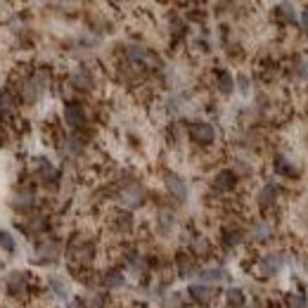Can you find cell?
Here are the masks:
<instances>
[{
  "instance_id": "obj_1",
  "label": "cell",
  "mask_w": 308,
  "mask_h": 308,
  "mask_svg": "<svg viewBox=\"0 0 308 308\" xmlns=\"http://www.w3.org/2000/svg\"><path fill=\"white\" fill-rule=\"evenodd\" d=\"M285 266V259L280 254H268V256H263L261 261H259V273L266 277H273L280 273V268Z\"/></svg>"
},
{
  "instance_id": "obj_2",
  "label": "cell",
  "mask_w": 308,
  "mask_h": 308,
  "mask_svg": "<svg viewBox=\"0 0 308 308\" xmlns=\"http://www.w3.org/2000/svg\"><path fill=\"white\" fill-rule=\"evenodd\" d=\"M64 121H67V126H71V128H81V126L85 123L83 107H78V105H69V107L64 109Z\"/></svg>"
},
{
  "instance_id": "obj_3",
  "label": "cell",
  "mask_w": 308,
  "mask_h": 308,
  "mask_svg": "<svg viewBox=\"0 0 308 308\" xmlns=\"http://www.w3.org/2000/svg\"><path fill=\"white\" fill-rule=\"evenodd\" d=\"M192 138L201 145H211L214 142V128L209 123H194L192 126Z\"/></svg>"
},
{
  "instance_id": "obj_4",
  "label": "cell",
  "mask_w": 308,
  "mask_h": 308,
  "mask_svg": "<svg viewBox=\"0 0 308 308\" xmlns=\"http://www.w3.org/2000/svg\"><path fill=\"white\" fill-rule=\"evenodd\" d=\"M166 185H169V190L176 194L178 199H185V197H187V185L183 183V178L169 173V176H166Z\"/></svg>"
},
{
  "instance_id": "obj_5",
  "label": "cell",
  "mask_w": 308,
  "mask_h": 308,
  "mask_svg": "<svg viewBox=\"0 0 308 308\" xmlns=\"http://www.w3.org/2000/svg\"><path fill=\"white\" fill-rule=\"evenodd\" d=\"M121 199L128 209L140 207V204H142V190H140V187H128V190H123Z\"/></svg>"
},
{
  "instance_id": "obj_6",
  "label": "cell",
  "mask_w": 308,
  "mask_h": 308,
  "mask_svg": "<svg viewBox=\"0 0 308 308\" xmlns=\"http://www.w3.org/2000/svg\"><path fill=\"white\" fill-rule=\"evenodd\" d=\"M40 78H33V81H29V83L24 85V97L29 102H33V100H38V95H40Z\"/></svg>"
},
{
  "instance_id": "obj_7",
  "label": "cell",
  "mask_w": 308,
  "mask_h": 308,
  "mask_svg": "<svg viewBox=\"0 0 308 308\" xmlns=\"http://www.w3.org/2000/svg\"><path fill=\"white\" fill-rule=\"evenodd\" d=\"M190 294H192L194 299L197 301H201V303H207L209 299H211V287H207V285H190Z\"/></svg>"
},
{
  "instance_id": "obj_8",
  "label": "cell",
  "mask_w": 308,
  "mask_h": 308,
  "mask_svg": "<svg viewBox=\"0 0 308 308\" xmlns=\"http://www.w3.org/2000/svg\"><path fill=\"white\" fill-rule=\"evenodd\" d=\"M277 199V187L275 185H266L261 192H259V201L261 204H273Z\"/></svg>"
},
{
  "instance_id": "obj_9",
  "label": "cell",
  "mask_w": 308,
  "mask_h": 308,
  "mask_svg": "<svg viewBox=\"0 0 308 308\" xmlns=\"http://www.w3.org/2000/svg\"><path fill=\"white\" fill-rule=\"evenodd\" d=\"M232 183H235V173H232V171H221V173L216 176V185H218L221 190L232 187Z\"/></svg>"
},
{
  "instance_id": "obj_10",
  "label": "cell",
  "mask_w": 308,
  "mask_h": 308,
  "mask_svg": "<svg viewBox=\"0 0 308 308\" xmlns=\"http://www.w3.org/2000/svg\"><path fill=\"white\" fill-rule=\"evenodd\" d=\"M71 81H74V85H76V88H81V90H83V88H90V85H92V78H90V74H88V71H76V74L71 76Z\"/></svg>"
},
{
  "instance_id": "obj_11",
  "label": "cell",
  "mask_w": 308,
  "mask_h": 308,
  "mask_svg": "<svg viewBox=\"0 0 308 308\" xmlns=\"http://www.w3.org/2000/svg\"><path fill=\"white\" fill-rule=\"evenodd\" d=\"M199 280L201 282H221V280H225V273L223 270H201L199 273Z\"/></svg>"
},
{
  "instance_id": "obj_12",
  "label": "cell",
  "mask_w": 308,
  "mask_h": 308,
  "mask_svg": "<svg viewBox=\"0 0 308 308\" xmlns=\"http://www.w3.org/2000/svg\"><path fill=\"white\" fill-rule=\"evenodd\" d=\"M128 57H131L133 62H140V64H147V62H152L149 53H147V50H142V47H128Z\"/></svg>"
},
{
  "instance_id": "obj_13",
  "label": "cell",
  "mask_w": 308,
  "mask_h": 308,
  "mask_svg": "<svg viewBox=\"0 0 308 308\" xmlns=\"http://www.w3.org/2000/svg\"><path fill=\"white\" fill-rule=\"evenodd\" d=\"M81 152H83V140L78 135H71L67 140V154H81Z\"/></svg>"
},
{
  "instance_id": "obj_14",
  "label": "cell",
  "mask_w": 308,
  "mask_h": 308,
  "mask_svg": "<svg viewBox=\"0 0 308 308\" xmlns=\"http://www.w3.org/2000/svg\"><path fill=\"white\" fill-rule=\"evenodd\" d=\"M50 285H53V289L55 292H57V296H62V299H64V296H67V294H69V289H67V285H64V282H62V277H50Z\"/></svg>"
},
{
  "instance_id": "obj_15",
  "label": "cell",
  "mask_w": 308,
  "mask_h": 308,
  "mask_svg": "<svg viewBox=\"0 0 308 308\" xmlns=\"http://www.w3.org/2000/svg\"><path fill=\"white\" fill-rule=\"evenodd\" d=\"M40 166V178H45V180H55V178H57V171L53 169V166H50V162H38Z\"/></svg>"
},
{
  "instance_id": "obj_16",
  "label": "cell",
  "mask_w": 308,
  "mask_h": 308,
  "mask_svg": "<svg viewBox=\"0 0 308 308\" xmlns=\"http://www.w3.org/2000/svg\"><path fill=\"white\" fill-rule=\"evenodd\" d=\"M228 303H230V306H242V303H244L242 289H230V292H228Z\"/></svg>"
},
{
  "instance_id": "obj_17",
  "label": "cell",
  "mask_w": 308,
  "mask_h": 308,
  "mask_svg": "<svg viewBox=\"0 0 308 308\" xmlns=\"http://www.w3.org/2000/svg\"><path fill=\"white\" fill-rule=\"evenodd\" d=\"M251 235H254L256 239H268L270 230H268V225H266V223H256L254 230H251Z\"/></svg>"
},
{
  "instance_id": "obj_18",
  "label": "cell",
  "mask_w": 308,
  "mask_h": 308,
  "mask_svg": "<svg viewBox=\"0 0 308 308\" xmlns=\"http://www.w3.org/2000/svg\"><path fill=\"white\" fill-rule=\"evenodd\" d=\"M105 285L107 287H121L123 285V275L121 273H109V275L105 277Z\"/></svg>"
},
{
  "instance_id": "obj_19",
  "label": "cell",
  "mask_w": 308,
  "mask_h": 308,
  "mask_svg": "<svg viewBox=\"0 0 308 308\" xmlns=\"http://www.w3.org/2000/svg\"><path fill=\"white\" fill-rule=\"evenodd\" d=\"M0 246H3V249H8V251H15V239H12V235L0 232Z\"/></svg>"
},
{
  "instance_id": "obj_20",
  "label": "cell",
  "mask_w": 308,
  "mask_h": 308,
  "mask_svg": "<svg viewBox=\"0 0 308 308\" xmlns=\"http://www.w3.org/2000/svg\"><path fill=\"white\" fill-rule=\"evenodd\" d=\"M218 85H221V92H225V95H228V92L232 90V78L228 76V74H221V78H218Z\"/></svg>"
},
{
  "instance_id": "obj_21",
  "label": "cell",
  "mask_w": 308,
  "mask_h": 308,
  "mask_svg": "<svg viewBox=\"0 0 308 308\" xmlns=\"http://www.w3.org/2000/svg\"><path fill=\"white\" fill-rule=\"evenodd\" d=\"M289 308H308L303 294H292V296H289Z\"/></svg>"
},
{
  "instance_id": "obj_22",
  "label": "cell",
  "mask_w": 308,
  "mask_h": 308,
  "mask_svg": "<svg viewBox=\"0 0 308 308\" xmlns=\"http://www.w3.org/2000/svg\"><path fill=\"white\" fill-rule=\"evenodd\" d=\"M277 171H282V173H285V176H296V171L292 169V166H289V162H285V159H280V162H277V166H275Z\"/></svg>"
},
{
  "instance_id": "obj_23",
  "label": "cell",
  "mask_w": 308,
  "mask_h": 308,
  "mask_svg": "<svg viewBox=\"0 0 308 308\" xmlns=\"http://www.w3.org/2000/svg\"><path fill=\"white\" fill-rule=\"evenodd\" d=\"M280 17H282V19H285V22H292L294 19V15H292V5H280Z\"/></svg>"
},
{
  "instance_id": "obj_24",
  "label": "cell",
  "mask_w": 308,
  "mask_h": 308,
  "mask_svg": "<svg viewBox=\"0 0 308 308\" xmlns=\"http://www.w3.org/2000/svg\"><path fill=\"white\" fill-rule=\"evenodd\" d=\"M301 26H303V31H308V8L301 12Z\"/></svg>"
},
{
  "instance_id": "obj_25",
  "label": "cell",
  "mask_w": 308,
  "mask_h": 308,
  "mask_svg": "<svg viewBox=\"0 0 308 308\" xmlns=\"http://www.w3.org/2000/svg\"><path fill=\"white\" fill-rule=\"evenodd\" d=\"M69 308H78V303H69Z\"/></svg>"
}]
</instances>
